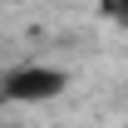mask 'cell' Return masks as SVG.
I'll list each match as a JSON object with an SVG mask.
<instances>
[{"mask_svg":"<svg viewBox=\"0 0 128 128\" xmlns=\"http://www.w3.org/2000/svg\"><path fill=\"white\" fill-rule=\"evenodd\" d=\"M5 94L20 104H49L54 94H64V74L49 64H20L5 74Z\"/></svg>","mask_w":128,"mask_h":128,"instance_id":"cell-1","label":"cell"},{"mask_svg":"<svg viewBox=\"0 0 128 128\" xmlns=\"http://www.w3.org/2000/svg\"><path fill=\"white\" fill-rule=\"evenodd\" d=\"M113 10H118V15H123V20H128V0H113Z\"/></svg>","mask_w":128,"mask_h":128,"instance_id":"cell-2","label":"cell"}]
</instances>
